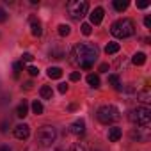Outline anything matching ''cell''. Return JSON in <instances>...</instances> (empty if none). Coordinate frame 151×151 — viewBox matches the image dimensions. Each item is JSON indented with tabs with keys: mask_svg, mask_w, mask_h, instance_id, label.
Returning <instances> with one entry per match:
<instances>
[{
	"mask_svg": "<svg viewBox=\"0 0 151 151\" xmlns=\"http://www.w3.org/2000/svg\"><path fill=\"white\" fill-rule=\"evenodd\" d=\"M71 57H77L73 62L78 64L82 69H91L93 68V62L96 60L98 57V52L93 45H87V43H80L73 48V55Z\"/></svg>",
	"mask_w": 151,
	"mask_h": 151,
	"instance_id": "cell-1",
	"label": "cell"
},
{
	"mask_svg": "<svg viewBox=\"0 0 151 151\" xmlns=\"http://www.w3.org/2000/svg\"><path fill=\"white\" fill-rule=\"evenodd\" d=\"M110 32H112V36H114V37L126 39V37H130V36H133V34H135V23H133V20H130V18L117 20L116 23H112Z\"/></svg>",
	"mask_w": 151,
	"mask_h": 151,
	"instance_id": "cell-2",
	"label": "cell"
},
{
	"mask_svg": "<svg viewBox=\"0 0 151 151\" xmlns=\"http://www.w3.org/2000/svg\"><path fill=\"white\" fill-rule=\"evenodd\" d=\"M96 117H98V121H100L101 124H112V123H116L121 116H119V110H117L114 105H103V107L98 109Z\"/></svg>",
	"mask_w": 151,
	"mask_h": 151,
	"instance_id": "cell-3",
	"label": "cell"
},
{
	"mask_svg": "<svg viewBox=\"0 0 151 151\" xmlns=\"http://www.w3.org/2000/svg\"><path fill=\"white\" fill-rule=\"evenodd\" d=\"M55 137H57L55 128H53V126H50V124H45V126H41V128L37 130L36 140L39 142V146L48 147V146H52V144L55 142Z\"/></svg>",
	"mask_w": 151,
	"mask_h": 151,
	"instance_id": "cell-4",
	"label": "cell"
},
{
	"mask_svg": "<svg viewBox=\"0 0 151 151\" xmlns=\"http://www.w3.org/2000/svg\"><path fill=\"white\" fill-rule=\"evenodd\" d=\"M130 121L137 126H147L151 121V110L147 107H137L130 114Z\"/></svg>",
	"mask_w": 151,
	"mask_h": 151,
	"instance_id": "cell-5",
	"label": "cell"
},
{
	"mask_svg": "<svg viewBox=\"0 0 151 151\" xmlns=\"http://www.w3.org/2000/svg\"><path fill=\"white\" fill-rule=\"evenodd\" d=\"M87 9H89V4L86 0H71V2H68V13L75 20H80L87 13Z\"/></svg>",
	"mask_w": 151,
	"mask_h": 151,
	"instance_id": "cell-6",
	"label": "cell"
},
{
	"mask_svg": "<svg viewBox=\"0 0 151 151\" xmlns=\"http://www.w3.org/2000/svg\"><path fill=\"white\" fill-rule=\"evenodd\" d=\"M29 135H30L29 124H18V126H14V137H16V139L25 140V139H29Z\"/></svg>",
	"mask_w": 151,
	"mask_h": 151,
	"instance_id": "cell-7",
	"label": "cell"
},
{
	"mask_svg": "<svg viewBox=\"0 0 151 151\" xmlns=\"http://www.w3.org/2000/svg\"><path fill=\"white\" fill-rule=\"evenodd\" d=\"M69 132H71L73 135H82V133L86 132V123H84L82 119H77L75 123H71V126H69Z\"/></svg>",
	"mask_w": 151,
	"mask_h": 151,
	"instance_id": "cell-8",
	"label": "cell"
},
{
	"mask_svg": "<svg viewBox=\"0 0 151 151\" xmlns=\"http://www.w3.org/2000/svg\"><path fill=\"white\" fill-rule=\"evenodd\" d=\"M103 14H105L103 7H96V9H93V13L89 14V16H91V23H93V25H100L101 20H103Z\"/></svg>",
	"mask_w": 151,
	"mask_h": 151,
	"instance_id": "cell-9",
	"label": "cell"
},
{
	"mask_svg": "<svg viewBox=\"0 0 151 151\" xmlns=\"http://www.w3.org/2000/svg\"><path fill=\"white\" fill-rule=\"evenodd\" d=\"M30 32H32V36H41V32H43V29H41V22L37 20V18H34V16H30Z\"/></svg>",
	"mask_w": 151,
	"mask_h": 151,
	"instance_id": "cell-10",
	"label": "cell"
},
{
	"mask_svg": "<svg viewBox=\"0 0 151 151\" xmlns=\"http://www.w3.org/2000/svg\"><path fill=\"white\" fill-rule=\"evenodd\" d=\"M121 137H123V132H121V128H117V126H112V128L109 130V140H110V142H117Z\"/></svg>",
	"mask_w": 151,
	"mask_h": 151,
	"instance_id": "cell-11",
	"label": "cell"
},
{
	"mask_svg": "<svg viewBox=\"0 0 151 151\" xmlns=\"http://www.w3.org/2000/svg\"><path fill=\"white\" fill-rule=\"evenodd\" d=\"M39 94H41L43 100H52V98H53V89H52L50 86H43V87L39 89Z\"/></svg>",
	"mask_w": 151,
	"mask_h": 151,
	"instance_id": "cell-12",
	"label": "cell"
},
{
	"mask_svg": "<svg viewBox=\"0 0 151 151\" xmlns=\"http://www.w3.org/2000/svg\"><path fill=\"white\" fill-rule=\"evenodd\" d=\"M27 114H29V103L23 100V101L18 105V109H16V116H18V117H25Z\"/></svg>",
	"mask_w": 151,
	"mask_h": 151,
	"instance_id": "cell-13",
	"label": "cell"
},
{
	"mask_svg": "<svg viewBox=\"0 0 151 151\" xmlns=\"http://www.w3.org/2000/svg\"><path fill=\"white\" fill-rule=\"evenodd\" d=\"M132 62H133L135 66H142V64H146V53H142V52H137V53L132 57Z\"/></svg>",
	"mask_w": 151,
	"mask_h": 151,
	"instance_id": "cell-14",
	"label": "cell"
},
{
	"mask_svg": "<svg viewBox=\"0 0 151 151\" xmlns=\"http://www.w3.org/2000/svg\"><path fill=\"white\" fill-rule=\"evenodd\" d=\"M137 98L140 100V101H144V103H147L149 100H151V94H149V87H144L140 93H137Z\"/></svg>",
	"mask_w": 151,
	"mask_h": 151,
	"instance_id": "cell-15",
	"label": "cell"
},
{
	"mask_svg": "<svg viewBox=\"0 0 151 151\" xmlns=\"http://www.w3.org/2000/svg\"><path fill=\"white\" fill-rule=\"evenodd\" d=\"M48 77H50V78H60V77H62V69L57 68V66L48 68Z\"/></svg>",
	"mask_w": 151,
	"mask_h": 151,
	"instance_id": "cell-16",
	"label": "cell"
},
{
	"mask_svg": "<svg viewBox=\"0 0 151 151\" xmlns=\"http://www.w3.org/2000/svg\"><path fill=\"white\" fill-rule=\"evenodd\" d=\"M87 84L91 87H100V77H98V75H94V73L87 75Z\"/></svg>",
	"mask_w": 151,
	"mask_h": 151,
	"instance_id": "cell-17",
	"label": "cell"
},
{
	"mask_svg": "<svg viewBox=\"0 0 151 151\" xmlns=\"http://www.w3.org/2000/svg\"><path fill=\"white\" fill-rule=\"evenodd\" d=\"M126 7H128V0H114V9L116 11L123 13Z\"/></svg>",
	"mask_w": 151,
	"mask_h": 151,
	"instance_id": "cell-18",
	"label": "cell"
},
{
	"mask_svg": "<svg viewBox=\"0 0 151 151\" xmlns=\"http://www.w3.org/2000/svg\"><path fill=\"white\" fill-rule=\"evenodd\" d=\"M119 52V43H109L105 46V53L107 55H112V53H117Z\"/></svg>",
	"mask_w": 151,
	"mask_h": 151,
	"instance_id": "cell-19",
	"label": "cell"
},
{
	"mask_svg": "<svg viewBox=\"0 0 151 151\" xmlns=\"http://www.w3.org/2000/svg\"><path fill=\"white\" fill-rule=\"evenodd\" d=\"M109 84L114 86L116 89H121V84H119V77H117V75H109Z\"/></svg>",
	"mask_w": 151,
	"mask_h": 151,
	"instance_id": "cell-20",
	"label": "cell"
},
{
	"mask_svg": "<svg viewBox=\"0 0 151 151\" xmlns=\"http://www.w3.org/2000/svg\"><path fill=\"white\" fill-rule=\"evenodd\" d=\"M69 32H71L69 25H66V23H60V25H59V34H60L62 37H66V36H68Z\"/></svg>",
	"mask_w": 151,
	"mask_h": 151,
	"instance_id": "cell-21",
	"label": "cell"
},
{
	"mask_svg": "<svg viewBox=\"0 0 151 151\" xmlns=\"http://www.w3.org/2000/svg\"><path fill=\"white\" fill-rule=\"evenodd\" d=\"M32 112H34V114H43V103L36 100V101L32 103Z\"/></svg>",
	"mask_w": 151,
	"mask_h": 151,
	"instance_id": "cell-22",
	"label": "cell"
},
{
	"mask_svg": "<svg viewBox=\"0 0 151 151\" xmlns=\"http://www.w3.org/2000/svg\"><path fill=\"white\" fill-rule=\"evenodd\" d=\"M13 69H14V77H18L20 71L23 69V62H14V64H13Z\"/></svg>",
	"mask_w": 151,
	"mask_h": 151,
	"instance_id": "cell-23",
	"label": "cell"
},
{
	"mask_svg": "<svg viewBox=\"0 0 151 151\" xmlns=\"http://www.w3.org/2000/svg\"><path fill=\"white\" fill-rule=\"evenodd\" d=\"M91 32H93L91 23H84V25H82V34H84V36H91Z\"/></svg>",
	"mask_w": 151,
	"mask_h": 151,
	"instance_id": "cell-24",
	"label": "cell"
},
{
	"mask_svg": "<svg viewBox=\"0 0 151 151\" xmlns=\"http://www.w3.org/2000/svg\"><path fill=\"white\" fill-rule=\"evenodd\" d=\"M69 80H71V82H78V80H80V73H78V71H73V73L69 75Z\"/></svg>",
	"mask_w": 151,
	"mask_h": 151,
	"instance_id": "cell-25",
	"label": "cell"
},
{
	"mask_svg": "<svg viewBox=\"0 0 151 151\" xmlns=\"http://www.w3.org/2000/svg\"><path fill=\"white\" fill-rule=\"evenodd\" d=\"M34 60V55L32 53H23L22 55V62H32Z\"/></svg>",
	"mask_w": 151,
	"mask_h": 151,
	"instance_id": "cell-26",
	"label": "cell"
},
{
	"mask_svg": "<svg viewBox=\"0 0 151 151\" xmlns=\"http://www.w3.org/2000/svg\"><path fill=\"white\" fill-rule=\"evenodd\" d=\"M27 71H29V75H30V77H37V75H39V69H37L36 66H30Z\"/></svg>",
	"mask_w": 151,
	"mask_h": 151,
	"instance_id": "cell-27",
	"label": "cell"
},
{
	"mask_svg": "<svg viewBox=\"0 0 151 151\" xmlns=\"http://www.w3.org/2000/svg\"><path fill=\"white\" fill-rule=\"evenodd\" d=\"M69 151H86V147H84L82 144H75V146L69 147Z\"/></svg>",
	"mask_w": 151,
	"mask_h": 151,
	"instance_id": "cell-28",
	"label": "cell"
},
{
	"mask_svg": "<svg viewBox=\"0 0 151 151\" xmlns=\"http://www.w3.org/2000/svg\"><path fill=\"white\" fill-rule=\"evenodd\" d=\"M6 20H7V13L4 9H0V23H4Z\"/></svg>",
	"mask_w": 151,
	"mask_h": 151,
	"instance_id": "cell-29",
	"label": "cell"
},
{
	"mask_svg": "<svg viewBox=\"0 0 151 151\" xmlns=\"http://www.w3.org/2000/svg\"><path fill=\"white\" fill-rule=\"evenodd\" d=\"M66 91H68V86H66V84H59V93H62V94H64Z\"/></svg>",
	"mask_w": 151,
	"mask_h": 151,
	"instance_id": "cell-30",
	"label": "cell"
},
{
	"mask_svg": "<svg viewBox=\"0 0 151 151\" xmlns=\"http://www.w3.org/2000/svg\"><path fill=\"white\" fill-rule=\"evenodd\" d=\"M144 25H146L147 29H151V18H149V16H146V18H144Z\"/></svg>",
	"mask_w": 151,
	"mask_h": 151,
	"instance_id": "cell-31",
	"label": "cell"
},
{
	"mask_svg": "<svg viewBox=\"0 0 151 151\" xmlns=\"http://www.w3.org/2000/svg\"><path fill=\"white\" fill-rule=\"evenodd\" d=\"M100 71H103V73H105V71H109V64H105V62H103V64H100Z\"/></svg>",
	"mask_w": 151,
	"mask_h": 151,
	"instance_id": "cell-32",
	"label": "cell"
},
{
	"mask_svg": "<svg viewBox=\"0 0 151 151\" xmlns=\"http://www.w3.org/2000/svg\"><path fill=\"white\" fill-rule=\"evenodd\" d=\"M32 86H34L32 82H25V84H23V87H25L27 91H30V89H32Z\"/></svg>",
	"mask_w": 151,
	"mask_h": 151,
	"instance_id": "cell-33",
	"label": "cell"
},
{
	"mask_svg": "<svg viewBox=\"0 0 151 151\" xmlns=\"http://www.w3.org/2000/svg\"><path fill=\"white\" fill-rule=\"evenodd\" d=\"M137 7H139V9H146V7H147V2H140Z\"/></svg>",
	"mask_w": 151,
	"mask_h": 151,
	"instance_id": "cell-34",
	"label": "cell"
},
{
	"mask_svg": "<svg viewBox=\"0 0 151 151\" xmlns=\"http://www.w3.org/2000/svg\"><path fill=\"white\" fill-rule=\"evenodd\" d=\"M0 130L6 132V130H7V123H2V124H0Z\"/></svg>",
	"mask_w": 151,
	"mask_h": 151,
	"instance_id": "cell-35",
	"label": "cell"
},
{
	"mask_svg": "<svg viewBox=\"0 0 151 151\" xmlns=\"http://www.w3.org/2000/svg\"><path fill=\"white\" fill-rule=\"evenodd\" d=\"M0 151H11L9 146H0Z\"/></svg>",
	"mask_w": 151,
	"mask_h": 151,
	"instance_id": "cell-36",
	"label": "cell"
}]
</instances>
